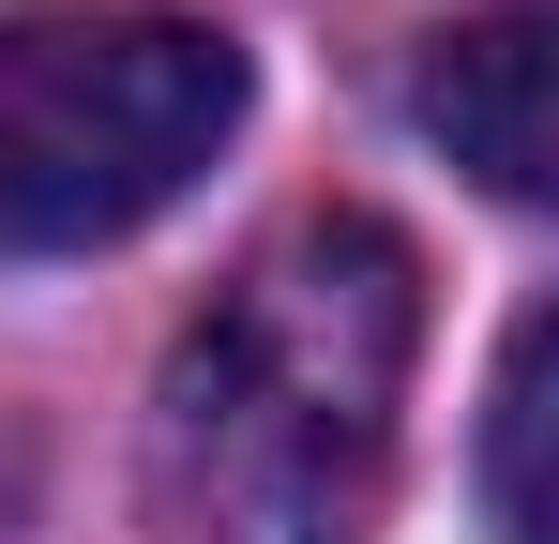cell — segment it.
Instances as JSON below:
<instances>
[{"mask_svg": "<svg viewBox=\"0 0 559 544\" xmlns=\"http://www.w3.org/2000/svg\"><path fill=\"white\" fill-rule=\"evenodd\" d=\"M408 121H424L484 197L559 212V0L454 15V31L424 46V76H408Z\"/></svg>", "mask_w": 559, "mask_h": 544, "instance_id": "cell-3", "label": "cell"}, {"mask_svg": "<svg viewBox=\"0 0 559 544\" xmlns=\"http://www.w3.org/2000/svg\"><path fill=\"white\" fill-rule=\"evenodd\" d=\"M484 515L499 544H559V303L514 318L499 393H484Z\"/></svg>", "mask_w": 559, "mask_h": 544, "instance_id": "cell-4", "label": "cell"}, {"mask_svg": "<svg viewBox=\"0 0 559 544\" xmlns=\"http://www.w3.org/2000/svg\"><path fill=\"white\" fill-rule=\"evenodd\" d=\"M408 363H424V258L378 212L273 227L212 287L152 409L182 544H378Z\"/></svg>", "mask_w": 559, "mask_h": 544, "instance_id": "cell-1", "label": "cell"}, {"mask_svg": "<svg viewBox=\"0 0 559 544\" xmlns=\"http://www.w3.org/2000/svg\"><path fill=\"white\" fill-rule=\"evenodd\" d=\"M242 137V46L197 15H15L0 31V258H92L212 181Z\"/></svg>", "mask_w": 559, "mask_h": 544, "instance_id": "cell-2", "label": "cell"}]
</instances>
